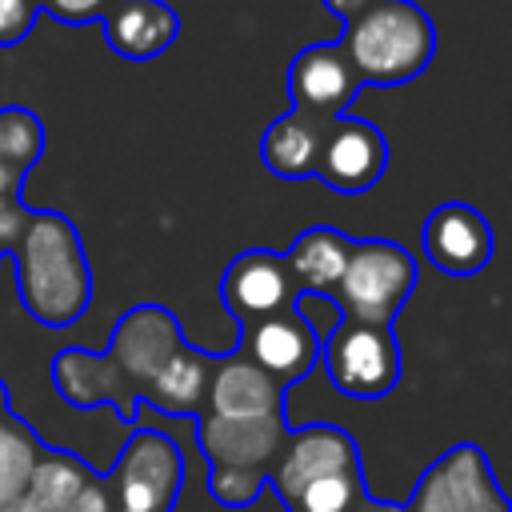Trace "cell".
Returning a JSON list of instances; mask_svg holds the SVG:
<instances>
[{
	"label": "cell",
	"mask_w": 512,
	"mask_h": 512,
	"mask_svg": "<svg viewBox=\"0 0 512 512\" xmlns=\"http://www.w3.org/2000/svg\"><path fill=\"white\" fill-rule=\"evenodd\" d=\"M16 256V284L24 312L44 328H68L92 296V272L72 220L32 212Z\"/></svg>",
	"instance_id": "6da1fadb"
},
{
	"label": "cell",
	"mask_w": 512,
	"mask_h": 512,
	"mask_svg": "<svg viewBox=\"0 0 512 512\" xmlns=\"http://www.w3.org/2000/svg\"><path fill=\"white\" fill-rule=\"evenodd\" d=\"M336 48L344 52L360 88H392L416 80L428 68L436 52V28L412 0H372L352 20H344Z\"/></svg>",
	"instance_id": "7a4b0ae2"
},
{
	"label": "cell",
	"mask_w": 512,
	"mask_h": 512,
	"mask_svg": "<svg viewBox=\"0 0 512 512\" xmlns=\"http://www.w3.org/2000/svg\"><path fill=\"white\" fill-rule=\"evenodd\" d=\"M412 288H416V264L396 240H352L332 304L340 320L392 328Z\"/></svg>",
	"instance_id": "3957f363"
},
{
	"label": "cell",
	"mask_w": 512,
	"mask_h": 512,
	"mask_svg": "<svg viewBox=\"0 0 512 512\" xmlns=\"http://www.w3.org/2000/svg\"><path fill=\"white\" fill-rule=\"evenodd\" d=\"M112 512H172L184 484V452L168 432L140 428L112 468Z\"/></svg>",
	"instance_id": "277c9868"
},
{
	"label": "cell",
	"mask_w": 512,
	"mask_h": 512,
	"mask_svg": "<svg viewBox=\"0 0 512 512\" xmlns=\"http://www.w3.org/2000/svg\"><path fill=\"white\" fill-rule=\"evenodd\" d=\"M320 360L332 388L356 400H380L400 380V348L392 340V328L336 320V328L320 344Z\"/></svg>",
	"instance_id": "5b68a950"
},
{
	"label": "cell",
	"mask_w": 512,
	"mask_h": 512,
	"mask_svg": "<svg viewBox=\"0 0 512 512\" xmlns=\"http://www.w3.org/2000/svg\"><path fill=\"white\" fill-rule=\"evenodd\" d=\"M404 512H508V500L488 456L476 444H456L424 472Z\"/></svg>",
	"instance_id": "8992f818"
},
{
	"label": "cell",
	"mask_w": 512,
	"mask_h": 512,
	"mask_svg": "<svg viewBox=\"0 0 512 512\" xmlns=\"http://www.w3.org/2000/svg\"><path fill=\"white\" fill-rule=\"evenodd\" d=\"M184 344L180 336V320L164 308V304H136L128 308L108 340V360L116 364V372L136 388V396H144L148 380L168 364V356Z\"/></svg>",
	"instance_id": "52a82bcc"
},
{
	"label": "cell",
	"mask_w": 512,
	"mask_h": 512,
	"mask_svg": "<svg viewBox=\"0 0 512 512\" xmlns=\"http://www.w3.org/2000/svg\"><path fill=\"white\" fill-rule=\"evenodd\" d=\"M388 168V140L376 124L360 116H340L324 128V144L316 156V180H324L332 192L356 196L368 192Z\"/></svg>",
	"instance_id": "ba28073f"
},
{
	"label": "cell",
	"mask_w": 512,
	"mask_h": 512,
	"mask_svg": "<svg viewBox=\"0 0 512 512\" xmlns=\"http://www.w3.org/2000/svg\"><path fill=\"white\" fill-rule=\"evenodd\" d=\"M360 468V452L352 444V436L336 424H304V428H288L276 460L268 464V484L276 488V496L288 504L304 484L328 476V472H352Z\"/></svg>",
	"instance_id": "9c48e42d"
},
{
	"label": "cell",
	"mask_w": 512,
	"mask_h": 512,
	"mask_svg": "<svg viewBox=\"0 0 512 512\" xmlns=\"http://www.w3.org/2000/svg\"><path fill=\"white\" fill-rule=\"evenodd\" d=\"M220 296L228 304V312L248 328L280 308H292L300 288L292 280V268L284 260V252H268V248H248L240 252L224 276H220Z\"/></svg>",
	"instance_id": "30bf717a"
},
{
	"label": "cell",
	"mask_w": 512,
	"mask_h": 512,
	"mask_svg": "<svg viewBox=\"0 0 512 512\" xmlns=\"http://www.w3.org/2000/svg\"><path fill=\"white\" fill-rule=\"evenodd\" d=\"M288 436V420L284 412H268V416H212L200 412L196 424V444L208 460V468H264L276 460L280 444Z\"/></svg>",
	"instance_id": "8fae6325"
},
{
	"label": "cell",
	"mask_w": 512,
	"mask_h": 512,
	"mask_svg": "<svg viewBox=\"0 0 512 512\" xmlns=\"http://www.w3.org/2000/svg\"><path fill=\"white\" fill-rule=\"evenodd\" d=\"M360 80L348 68L344 52L332 44H308L288 64V96L292 108L316 120H340L348 116V104L356 100Z\"/></svg>",
	"instance_id": "7c38bea8"
},
{
	"label": "cell",
	"mask_w": 512,
	"mask_h": 512,
	"mask_svg": "<svg viewBox=\"0 0 512 512\" xmlns=\"http://www.w3.org/2000/svg\"><path fill=\"white\" fill-rule=\"evenodd\" d=\"M244 332H248V340H244L248 344V360L256 368H264L280 388L304 380L320 360V336H316L312 320L296 304L248 324Z\"/></svg>",
	"instance_id": "4fadbf2b"
},
{
	"label": "cell",
	"mask_w": 512,
	"mask_h": 512,
	"mask_svg": "<svg viewBox=\"0 0 512 512\" xmlns=\"http://www.w3.org/2000/svg\"><path fill=\"white\" fill-rule=\"evenodd\" d=\"M424 256L448 276H476L492 260V228L460 200L440 204L424 224Z\"/></svg>",
	"instance_id": "5bb4252c"
},
{
	"label": "cell",
	"mask_w": 512,
	"mask_h": 512,
	"mask_svg": "<svg viewBox=\"0 0 512 512\" xmlns=\"http://www.w3.org/2000/svg\"><path fill=\"white\" fill-rule=\"evenodd\" d=\"M52 384L72 408H100L112 404L124 420H132L140 396L136 388L116 372V364L104 352L88 348H64L52 356Z\"/></svg>",
	"instance_id": "9a60e30c"
},
{
	"label": "cell",
	"mask_w": 512,
	"mask_h": 512,
	"mask_svg": "<svg viewBox=\"0 0 512 512\" xmlns=\"http://www.w3.org/2000/svg\"><path fill=\"white\" fill-rule=\"evenodd\" d=\"M100 20L112 52L124 60H152L180 36V20L164 0H112Z\"/></svg>",
	"instance_id": "2e32d148"
},
{
	"label": "cell",
	"mask_w": 512,
	"mask_h": 512,
	"mask_svg": "<svg viewBox=\"0 0 512 512\" xmlns=\"http://www.w3.org/2000/svg\"><path fill=\"white\" fill-rule=\"evenodd\" d=\"M280 384L256 368L248 356L236 360H216L208 392H204V412L212 416H268L280 412Z\"/></svg>",
	"instance_id": "e0dca14e"
},
{
	"label": "cell",
	"mask_w": 512,
	"mask_h": 512,
	"mask_svg": "<svg viewBox=\"0 0 512 512\" xmlns=\"http://www.w3.org/2000/svg\"><path fill=\"white\" fill-rule=\"evenodd\" d=\"M328 124L332 120H316V116H304L296 108L288 116L272 120L268 132H264V140H260L264 168L272 176H280V180H312Z\"/></svg>",
	"instance_id": "ac0fdd59"
},
{
	"label": "cell",
	"mask_w": 512,
	"mask_h": 512,
	"mask_svg": "<svg viewBox=\"0 0 512 512\" xmlns=\"http://www.w3.org/2000/svg\"><path fill=\"white\" fill-rule=\"evenodd\" d=\"M212 368H216V360H212L208 352H196V348L180 344V348L168 356V364L148 380V388H144L140 400H148L152 408H160V412H168V416H192V412H200V404H204Z\"/></svg>",
	"instance_id": "d6986e66"
},
{
	"label": "cell",
	"mask_w": 512,
	"mask_h": 512,
	"mask_svg": "<svg viewBox=\"0 0 512 512\" xmlns=\"http://www.w3.org/2000/svg\"><path fill=\"white\" fill-rule=\"evenodd\" d=\"M348 252H352V240L344 232H336V228H308V232H300L292 252H284V260H288L292 280H296L300 292L332 296L340 276H344Z\"/></svg>",
	"instance_id": "ffe728a7"
},
{
	"label": "cell",
	"mask_w": 512,
	"mask_h": 512,
	"mask_svg": "<svg viewBox=\"0 0 512 512\" xmlns=\"http://www.w3.org/2000/svg\"><path fill=\"white\" fill-rule=\"evenodd\" d=\"M88 468L76 460V456H64V452H44L24 496L16 500V512H64L80 488L88 484Z\"/></svg>",
	"instance_id": "44dd1931"
},
{
	"label": "cell",
	"mask_w": 512,
	"mask_h": 512,
	"mask_svg": "<svg viewBox=\"0 0 512 512\" xmlns=\"http://www.w3.org/2000/svg\"><path fill=\"white\" fill-rule=\"evenodd\" d=\"M44 448L40 440L28 432L24 420H16L12 412L0 416V508L16 504L40 464Z\"/></svg>",
	"instance_id": "7402d4cb"
},
{
	"label": "cell",
	"mask_w": 512,
	"mask_h": 512,
	"mask_svg": "<svg viewBox=\"0 0 512 512\" xmlns=\"http://www.w3.org/2000/svg\"><path fill=\"white\" fill-rule=\"evenodd\" d=\"M44 152V124L36 120V112L12 104L0 108V164L16 176H24Z\"/></svg>",
	"instance_id": "603a6c76"
},
{
	"label": "cell",
	"mask_w": 512,
	"mask_h": 512,
	"mask_svg": "<svg viewBox=\"0 0 512 512\" xmlns=\"http://www.w3.org/2000/svg\"><path fill=\"white\" fill-rule=\"evenodd\" d=\"M360 500H364V480H360V468H352V472H328L304 484L284 508L288 512H352Z\"/></svg>",
	"instance_id": "cb8c5ba5"
},
{
	"label": "cell",
	"mask_w": 512,
	"mask_h": 512,
	"mask_svg": "<svg viewBox=\"0 0 512 512\" xmlns=\"http://www.w3.org/2000/svg\"><path fill=\"white\" fill-rule=\"evenodd\" d=\"M268 484V472L264 468H208V492L216 504L224 508H248Z\"/></svg>",
	"instance_id": "d4e9b609"
},
{
	"label": "cell",
	"mask_w": 512,
	"mask_h": 512,
	"mask_svg": "<svg viewBox=\"0 0 512 512\" xmlns=\"http://www.w3.org/2000/svg\"><path fill=\"white\" fill-rule=\"evenodd\" d=\"M28 220H32V208L20 204V192H4L0 196V256L20 248V240L28 232Z\"/></svg>",
	"instance_id": "484cf974"
},
{
	"label": "cell",
	"mask_w": 512,
	"mask_h": 512,
	"mask_svg": "<svg viewBox=\"0 0 512 512\" xmlns=\"http://www.w3.org/2000/svg\"><path fill=\"white\" fill-rule=\"evenodd\" d=\"M36 8L40 0H0V44H16L20 36H28Z\"/></svg>",
	"instance_id": "4316f807"
},
{
	"label": "cell",
	"mask_w": 512,
	"mask_h": 512,
	"mask_svg": "<svg viewBox=\"0 0 512 512\" xmlns=\"http://www.w3.org/2000/svg\"><path fill=\"white\" fill-rule=\"evenodd\" d=\"M40 8H48L60 24H88V20H100L112 0H40Z\"/></svg>",
	"instance_id": "83f0119b"
},
{
	"label": "cell",
	"mask_w": 512,
	"mask_h": 512,
	"mask_svg": "<svg viewBox=\"0 0 512 512\" xmlns=\"http://www.w3.org/2000/svg\"><path fill=\"white\" fill-rule=\"evenodd\" d=\"M64 512H112V492H108L100 480H88V484L80 488V496H76Z\"/></svg>",
	"instance_id": "f1b7e54d"
},
{
	"label": "cell",
	"mask_w": 512,
	"mask_h": 512,
	"mask_svg": "<svg viewBox=\"0 0 512 512\" xmlns=\"http://www.w3.org/2000/svg\"><path fill=\"white\" fill-rule=\"evenodd\" d=\"M324 4H328V8H332L340 20H352V16H356L360 8H368L372 0H324Z\"/></svg>",
	"instance_id": "f546056e"
},
{
	"label": "cell",
	"mask_w": 512,
	"mask_h": 512,
	"mask_svg": "<svg viewBox=\"0 0 512 512\" xmlns=\"http://www.w3.org/2000/svg\"><path fill=\"white\" fill-rule=\"evenodd\" d=\"M20 180H24V176H16V172H8V168L0 164V196H4V192H20Z\"/></svg>",
	"instance_id": "4dcf8cb0"
},
{
	"label": "cell",
	"mask_w": 512,
	"mask_h": 512,
	"mask_svg": "<svg viewBox=\"0 0 512 512\" xmlns=\"http://www.w3.org/2000/svg\"><path fill=\"white\" fill-rule=\"evenodd\" d=\"M8 412V388H4V380H0V416Z\"/></svg>",
	"instance_id": "1f68e13d"
},
{
	"label": "cell",
	"mask_w": 512,
	"mask_h": 512,
	"mask_svg": "<svg viewBox=\"0 0 512 512\" xmlns=\"http://www.w3.org/2000/svg\"><path fill=\"white\" fill-rule=\"evenodd\" d=\"M0 512H16V504H8V508H0Z\"/></svg>",
	"instance_id": "d6a6232c"
},
{
	"label": "cell",
	"mask_w": 512,
	"mask_h": 512,
	"mask_svg": "<svg viewBox=\"0 0 512 512\" xmlns=\"http://www.w3.org/2000/svg\"><path fill=\"white\" fill-rule=\"evenodd\" d=\"M352 512H360V504H356V508H352ZM368 512H380V508H368Z\"/></svg>",
	"instance_id": "836d02e7"
}]
</instances>
